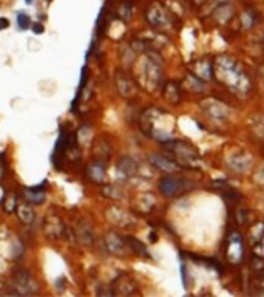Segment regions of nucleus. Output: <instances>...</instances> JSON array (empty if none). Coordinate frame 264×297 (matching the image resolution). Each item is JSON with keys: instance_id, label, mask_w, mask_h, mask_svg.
<instances>
[{"instance_id": "f257e3e1", "label": "nucleus", "mask_w": 264, "mask_h": 297, "mask_svg": "<svg viewBox=\"0 0 264 297\" xmlns=\"http://www.w3.org/2000/svg\"><path fill=\"white\" fill-rule=\"evenodd\" d=\"M162 144H164L167 153L170 155L169 158L173 160L181 169H195L201 160L198 150L192 144L186 143V141L167 139Z\"/></svg>"}, {"instance_id": "f03ea898", "label": "nucleus", "mask_w": 264, "mask_h": 297, "mask_svg": "<svg viewBox=\"0 0 264 297\" xmlns=\"http://www.w3.org/2000/svg\"><path fill=\"white\" fill-rule=\"evenodd\" d=\"M145 17L148 23L156 30H167L172 25V14L162 3L153 2L145 11Z\"/></svg>"}, {"instance_id": "7ed1b4c3", "label": "nucleus", "mask_w": 264, "mask_h": 297, "mask_svg": "<svg viewBox=\"0 0 264 297\" xmlns=\"http://www.w3.org/2000/svg\"><path fill=\"white\" fill-rule=\"evenodd\" d=\"M190 186H192V183L189 180L181 178V177H172V175H165L159 181V191L167 198H173L176 195H181L183 192L189 191Z\"/></svg>"}, {"instance_id": "20e7f679", "label": "nucleus", "mask_w": 264, "mask_h": 297, "mask_svg": "<svg viewBox=\"0 0 264 297\" xmlns=\"http://www.w3.org/2000/svg\"><path fill=\"white\" fill-rule=\"evenodd\" d=\"M11 288L16 294H34L39 290V285L30 273L17 271L11 279Z\"/></svg>"}, {"instance_id": "39448f33", "label": "nucleus", "mask_w": 264, "mask_h": 297, "mask_svg": "<svg viewBox=\"0 0 264 297\" xmlns=\"http://www.w3.org/2000/svg\"><path fill=\"white\" fill-rule=\"evenodd\" d=\"M115 86H116L118 93L125 99H132L137 95L136 82L122 72H118L115 75Z\"/></svg>"}, {"instance_id": "423d86ee", "label": "nucleus", "mask_w": 264, "mask_h": 297, "mask_svg": "<svg viewBox=\"0 0 264 297\" xmlns=\"http://www.w3.org/2000/svg\"><path fill=\"white\" fill-rule=\"evenodd\" d=\"M244 243L238 232H232L229 235V245H227V259L232 263H240L244 256Z\"/></svg>"}, {"instance_id": "0eeeda50", "label": "nucleus", "mask_w": 264, "mask_h": 297, "mask_svg": "<svg viewBox=\"0 0 264 297\" xmlns=\"http://www.w3.org/2000/svg\"><path fill=\"white\" fill-rule=\"evenodd\" d=\"M44 232L47 237L53 238V240H58L61 237L65 235V224L62 221L61 217H58L56 214L48 215L44 221Z\"/></svg>"}, {"instance_id": "6e6552de", "label": "nucleus", "mask_w": 264, "mask_h": 297, "mask_svg": "<svg viewBox=\"0 0 264 297\" xmlns=\"http://www.w3.org/2000/svg\"><path fill=\"white\" fill-rule=\"evenodd\" d=\"M104 242H105L107 249L111 254H115V256H124V254L127 252V248H129L127 238H122L116 232H108L104 237Z\"/></svg>"}, {"instance_id": "1a4fd4ad", "label": "nucleus", "mask_w": 264, "mask_h": 297, "mask_svg": "<svg viewBox=\"0 0 264 297\" xmlns=\"http://www.w3.org/2000/svg\"><path fill=\"white\" fill-rule=\"evenodd\" d=\"M111 288H113L115 296H129L137 290V284L129 274H121L113 284H111Z\"/></svg>"}, {"instance_id": "9d476101", "label": "nucleus", "mask_w": 264, "mask_h": 297, "mask_svg": "<svg viewBox=\"0 0 264 297\" xmlns=\"http://www.w3.org/2000/svg\"><path fill=\"white\" fill-rule=\"evenodd\" d=\"M150 163L155 166L156 169H159L161 172H164V174H173V172H176V171H179V169H181L173 160L167 158V157L159 155V153L150 155Z\"/></svg>"}, {"instance_id": "9b49d317", "label": "nucleus", "mask_w": 264, "mask_h": 297, "mask_svg": "<svg viewBox=\"0 0 264 297\" xmlns=\"http://www.w3.org/2000/svg\"><path fill=\"white\" fill-rule=\"evenodd\" d=\"M93 155H94V160L99 161V163H107L110 155H111V147L108 144L107 139H97L96 141V146H94V150H93Z\"/></svg>"}, {"instance_id": "f8f14e48", "label": "nucleus", "mask_w": 264, "mask_h": 297, "mask_svg": "<svg viewBox=\"0 0 264 297\" xmlns=\"http://www.w3.org/2000/svg\"><path fill=\"white\" fill-rule=\"evenodd\" d=\"M118 171H119V174L121 175H124V177H133V175H136V172H137V164H136V161L133 160V158H130V157H122L121 160H119V163H118Z\"/></svg>"}, {"instance_id": "ddd939ff", "label": "nucleus", "mask_w": 264, "mask_h": 297, "mask_svg": "<svg viewBox=\"0 0 264 297\" xmlns=\"http://www.w3.org/2000/svg\"><path fill=\"white\" fill-rule=\"evenodd\" d=\"M87 175L94 183H102L104 177H105V166H104V163H99V161L91 163L88 166V169H87Z\"/></svg>"}, {"instance_id": "4468645a", "label": "nucleus", "mask_w": 264, "mask_h": 297, "mask_svg": "<svg viewBox=\"0 0 264 297\" xmlns=\"http://www.w3.org/2000/svg\"><path fill=\"white\" fill-rule=\"evenodd\" d=\"M26 201H30L33 204H42L45 201V192H44V185H39L37 188H30L25 192Z\"/></svg>"}, {"instance_id": "2eb2a0df", "label": "nucleus", "mask_w": 264, "mask_h": 297, "mask_svg": "<svg viewBox=\"0 0 264 297\" xmlns=\"http://www.w3.org/2000/svg\"><path fill=\"white\" fill-rule=\"evenodd\" d=\"M82 243V245H91L93 243V232L87 224H79L77 229L74 231V242Z\"/></svg>"}, {"instance_id": "dca6fc26", "label": "nucleus", "mask_w": 264, "mask_h": 297, "mask_svg": "<svg viewBox=\"0 0 264 297\" xmlns=\"http://www.w3.org/2000/svg\"><path fill=\"white\" fill-rule=\"evenodd\" d=\"M16 212H17L19 220H20L23 224H31V223L34 221V210H33V207H31L30 204L25 203V204L17 206Z\"/></svg>"}, {"instance_id": "f3484780", "label": "nucleus", "mask_w": 264, "mask_h": 297, "mask_svg": "<svg viewBox=\"0 0 264 297\" xmlns=\"http://www.w3.org/2000/svg\"><path fill=\"white\" fill-rule=\"evenodd\" d=\"M127 243H129V248H132V251H133V252H136L137 256L145 257V259H150V252H148V249L145 248V245H144V243L139 242L137 238H134V237H129V238H127Z\"/></svg>"}, {"instance_id": "a211bd4d", "label": "nucleus", "mask_w": 264, "mask_h": 297, "mask_svg": "<svg viewBox=\"0 0 264 297\" xmlns=\"http://www.w3.org/2000/svg\"><path fill=\"white\" fill-rule=\"evenodd\" d=\"M0 204H2L5 212L11 214V212H14L17 209V195L16 194H5L2 201H0Z\"/></svg>"}, {"instance_id": "6ab92c4d", "label": "nucleus", "mask_w": 264, "mask_h": 297, "mask_svg": "<svg viewBox=\"0 0 264 297\" xmlns=\"http://www.w3.org/2000/svg\"><path fill=\"white\" fill-rule=\"evenodd\" d=\"M164 96L167 99H170L172 102H178L181 99V95H179V87L176 86L175 82H167L165 84V89H164Z\"/></svg>"}, {"instance_id": "aec40b11", "label": "nucleus", "mask_w": 264, "mask_h": 297, "mask_svg": "<svg viewBox=\"0 0 264 297\" xmlns=\"http://www.w3.org/2000/svg\"><path fill=\"white\" fill-rule=\"evenodd\" d=\"M221 195H222V198H224V201H226L229 206H233V204H236V203H240V198H241L240 192L235 191V189H232V188H227L226 191H222Z\"/></svg>"}, {"instance_id": "412c9836", "label": "nucleus", "mask_w": 264, "mask_h": 297, "mask_svg": "<svg viewBox=\"0 0 264 297\" xmlns=\"http://www.w3.org/2000/svg\"><path fill=\"white\" fill-rule=\"evenodd\" d=\"M119 17L124 20V22H127L130 17H132V5L129 2H124L119 8Z\"/></svg>"}, {"instance_id": "4be33fe9", "label": "nucleus", "mask_w": 264, "mask_h": 297, "mask_svg": "<svg viewBox=\"0 0 264 297\" xmlns=\"http://www.w3.org/2000/svg\"><path fill=\"white\" fill-rule=\"evenodd\" d=\"M17 25H19L20 30H28V28H30V25H31L30 16H28V14H25V12H19L17 14Z\"/></svg>"}, {"instance_id": "5701e85b", "label": "nucleus", "mask_w": 264, "mask_h": 297, "mask_svg": "<svg viewBox=\"0 0 264 297\" xmlns=\"http://www.w3.org/2000/svg\"><path fill=\"white\" fill-rule=\"evenodd\" d=\"M104 192H105V195H107V197H110V198H116V200H119V198L122 197V194H121L115 186H105V188H104Z\"/></svg>"}, {"instance_id": "b1692460", "label": "nucleus", "mask_w": 264, "mask_h": 297, "mask_svg": "<svg viewBox=\"0 0 264 297\" xmlns=\"http://www.w3.org/2000/svg\"><path fill=\"white\" fill-rule=\"evenodd\" d=\"M9 26V22L6 20V19H0V30H5V28H8Z\"/></svg>"}, {"instance_id": "393cba45", "label": "nucleus", "mask_w": 264, "mask_h": 297, "mask_svg": "<svg viewBox=\"0 0 264 297\" xmlns=\"http://www.w3.org/2000/svg\"><path fill=\"white\" fill-rule=\"evenodd\" d=\"M33 31H34V33H44V26H42L40 23H36V25L33 26Z\"/></svg>"}, {"instance_id": "a878e982", "label": "nucleus", "mask_w": 264, "mask_h": 297, "mask_svg": "<svg viewBox=\"0 0 264 297\" xmlns=\"http://www.w3.org/2000/svg\"><path fill=\"white\" fill-rule=\"evenodd\" d=\"M3 177H5V164H3V161H0V180Z\"/></svg>"}, {"instance_id": "bb28decb", "label": "nucleus", "mask_w": 264, "mask_h": 297, "mask_svg": "<svg viewBox=\"0 0 264 297\" xmlns=\"http://www.w3.org/2000/svg\"><path fill=\"white\" fill-rule=\"evenodd\" d=\"M26 2H28V3H31V2H33V0H26Z\"/></svg>"}]
</instances>
